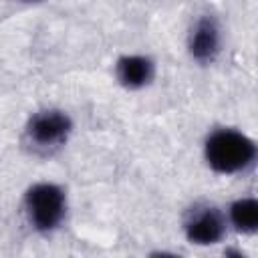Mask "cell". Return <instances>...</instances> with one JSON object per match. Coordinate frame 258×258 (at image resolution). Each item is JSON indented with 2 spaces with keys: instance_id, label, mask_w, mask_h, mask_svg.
I'll return each mask as SVG.
<instances>
[{
  "instance_id": "obj_1",
  "label": "cell",
  "mask_w": 258,
  "mask_h": 258,
  "mask_svg": "<svg viewBox=\"0 0 258 258\" xmlns=\"http://www.w3.org/2000/svg\"><path fill=\"white\" fill-rule=\"evenodd\" d=\"M256 141L234 127H218L204 139V161L220 175H238L254 167Z\"/></svg>"
},
{
  "instance_id": "obj_2",
  "label": "cell",
  "mask_w": 258,
  "mask_h": 258,
  "mask_svg": "<svg viewBox=\"0 0 258 258\" xmlns=\"http://www.w3.org/2000/svg\"><path fill=\"white\" fill-rule=\"evenodd\" d=\"M67 191L54 181H36L26 187L22 198V212L26 224L36 234H52L67 220Z\"/></svg>"
},
{
  "instance_id": "obj_3",
  "label": "cell",
  "mask_w": 258,
  "mask_h": 258,
  "mask_svg": "<svg viewBox=\"0 0 258 258\" xmlns=\"http://www.w3.org/2000/svg\"><path fill=\"white\" fill-rule=\"evenodd\" d=\"M73 129L75 125L67 111L46 107L28 117L22 131V141L30 153L46 157L60 151L69 143Z\"/></svg>"
},
{
  "instance_id": "obj_4",
  "label": "cell",
  "mask_w": 258,
  "mask_h": 258,
  "mask_svg": "<svg viewBox=\"0 0 258 258\" xmlns=\"http://www.w3.org/2000/svg\"><path fill=\"white\" fill-rule=\"evenodd\" d=\"M228 220L226 212H222L216 204L210 202H196L181 220L183 236L194 246H216L228 234Z\"/></svg>"
},
{
  "instance_id": "obj_5",
  "label": "cell",
  "mask_w": 258,
  "mask_h": 258,
  "mask_svg": "<svg viewBox=\"0 0 258 258\" xmlns=\"http://www.w3.org/2000/svg\"><path fill=\"white\" fill-rule=\"evenodd\" d=\"M222 42L220 22L210 14H202L187 32V54L198 64H212L222 52Z\"/></svg>"
},
{
  "instance_id": "obj_6",
  "label": "cell",
  "mask_w": 258,
  "mask_h": 258,
  "mask_svg": "<svg viewBox=\"0 0 258 258\" xmlns=\"http://www.w3.org/2000/svg\"><path fill=\"white\" fill-rule=\"evenodd\" d=\"M157 64L147 54H123L115 60V81L125 91H141L155 79Z\"/></svg>"
},
{
  "instance_id": "obj_7",
  "label": "cell",
  "mask_w": 258,
  "mask_h": 258,
  "mask_svg": "<svg viewBox=\"0 0 258 258\" xmlns=\"http://www.w3.org/2000/svg\"><path fill=\"white\" fill-rule=\"evenodd\" d=\"M226 220L232 230L244 236H252L258 232V200L252 196H244L234 200L226 210Z\"/></svg>"
},
{
  "instance_id": "obj_8",
  "label": "cell",
  "mask_w": 258,
  "mask_h": 258,
  "mask_svg": "<svg viewBox=\"0 0 258 258\" xmlns=\"http://www.w3.org/2000/svg\"><path fill=\"white\" fill-rule=\"evenodd\" d=\"M16 2H24V4H38L42 0H16Z\"/></svg>"
}]
</instances>
